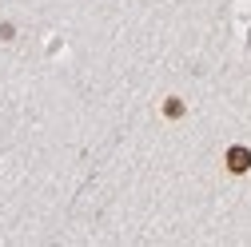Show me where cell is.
<instances>
[{"mask_svg":"<svg viewBox=\"0 0 251 247\" xmlns=\"http://www.w3.org/2000/svg\"><path fill=\"white\" fill-rule=\"evenodd\" d=\"M227 168L239 175V172H247L251 168V151L247 148H227Z\"/></svg>","mask_w":251,"mask_h":247,"instance_id":"1","label":"cell"},{"mask_svg":"<svg viewBox=\"0 0 251 247\" xmlns=\"http://www.w3.org/2000/svg\"><path fill=\"white\" fill-rule=\"evenodd\" d=\"M164 116H183V100H164Z\"/></svg>","mask_w":251,"mask_h":247,"instance_id":"2","label":"cell"}]
</instances>
